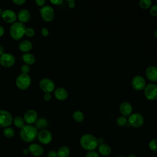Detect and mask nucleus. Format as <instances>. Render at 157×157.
<instances>
[{"mask_svg": "<svg viewBox=\"0 0 157 157\" xmlns=\"http://www.w3.org/2000/svg\"><path fill=\"white\" fill-rule=\"evenodd\" d=\"M80 145L85 150H94L98 146L99 142L97 138L92 134H85L80 139Z\"/></svg>", "mask_w": 157, "mask_h": 157, "instance_id": "nucleus-1", "label": "nucleus"}, {"mask_svg": "<svg viewBox=\"0 0 157 157\" xmlns=\"http://www.w3.org/2000/svg\"><path fill=\"white\" fill-rule=\"evenodd\" d=\"M37 129L31 124H25L20 132L21 139L26 142L33 141L37 136Z\"/></svg>", "mask_w": 157, "mask_h": 157, "instance_id": "nucleus-2", "label": "nucleus"}, {"mask_svg": "<svg viewBox=\"0 0 157 157\" xmlns=\"http://www.w3.org/2000/svg\"><path fill=\"white\" fill-rule=\"evenodd\" d=\"M26 27L23 23L20 22H15L12 23L10 28V34L11 37L15 40H20L25 35Z\"/></svg>", "mask_w": 157, "mask_h": 157, "instance_id": "nucleus-3", "label": "nucleus"}, {"mask_svg": "<svg viewBox=\"0 0 157 157\" xmlns=\"http://www.w3.org/2000/svg\"><path fill=\"white\" fill-rule=\"evenodd\" d=\"M31 83V77L28 74H20L15 80V84L18 88L21 90L28 89Z\"/></svg>", "mask_w": 157, "mask_h": 157, "instance_id": "nucleus-4", "label": "nucleus"}, {"mask_svg": "<svg viewBox=\"0 0 157 157\" xmlns=\"http://www.w3.org/2000/svg\"><path fill=\"white\" fill-rule=\"evenodd\" d=\"M40 16L46 22L52 21L55 17V12L53 7L48 5H44L39 9Z\"/></svg>", "mask_w": 157, "mask_h": 157, "instance_id": "nucleus-5", "label": "nucleus"}, {"mask_svg": "<svg viewBox=\"0 0 157 157\" xmlns=\"http://www.w3.org/2000/svg\"><path fill=\"white\" fill-rule=\"evenodd\" d=\"M13 121L12 114L6 110H0V126L2 128L9 127Z\"/></svg>", "mask_w": 157, "mask_h": 157, "instance_id": "nucleus-6", "label": "nucleus"}, {"mask_svg": "<svg viewBox=\"0 0 157 157\" xmlns=\"http://www.w3.org/2000/svg\"><path fill=\"white\" fill-rule=\"evenodd\" d=\"M128 121L129 124L132 127L139 128L144 124V118L141 114L139 113H134L129 115Z\"/></svg>", "mask_w": 157, "mask_h": 157, "instance_id": "nucleus-7", "label": "nucleus"}, {"mask_svg": "<svg viewBox=\"0 0 157 157\" xmlns=\"http://www.w3.org/2000/svg\"><path fill=\"white\" fill-rule=\"evenodd\" d=\"M144 95L145 98L153 101L157 99V85L154 83H150L145 86L144 88Z\"/></svg>", "mask_w": 157, "mask_h": 157, "instance_id": "nucleus-8", "label": "nucleus"}, {"mask_svg": "<svg viewBox=\"0 0 157 157\" xmlns=\"http://www.w3.org/2000/svg\"><path fill=\"white\" fill-rule=\"evenodd\" d=\"M39 86L45 93H50L54 91L55 84L52 80L48 78H44L41 79L39 82Z\"/></svg>", "mask_w": 157, "mask_h": 157, "instance_id": "nucleus-9", "label": "nucleus"}, {"mask_svg": "<svg viewBox=\"0 0 157 157\" xmlns=\"http://www.w3.org/2000/svg\"><path fill=\"white\" fill-rule=\"evenodd\" d=\"M15 63V56L9 53H4L0 56V64L4 67H10Z\"/></svg>", "mask_w": 157, "mask_h": 157, "instance_id": "nucleus-10", "label": "nucleus"}, {"mask_svg": "<svg viewBox=\"0 0 157 157\" xmlns=\"http://www.w3.org/2000/svg\"><path fill=\"white\" fill-rule=\"evenodd\" d=\"M37 139L40 143L42 144L47 145L51 142L52 140V133L47 129L41 130L37 134Z\"/></svg>", "mask_w": 157, "mask_h": 157, "instance_id": "nucleus-11", "label": "nucleus"}, {"mask_svg": "<svg viewBox=\"0 0 157 157\" xmlns=\"http://www.w3.org/2000/svg\"><path fill=\"white\" fill-rule=\"evenodd\" d=\"M132 88L137 91H140L144 90L146 83L144 78L140 75H136L133 77L131 82Z\"/></svg>", "mask_w": 157, "mask_h": 157, "instance_id": "nucleus-12", "label": "nucleus"}, {"mask_svg": "<svg viewBox=\"0 0 157 157\" xmlns=\"http://www.w3.org/2000/svg\"><path fill=\"white\" fill-rule=\"evenodd\" d=\"M1 17L5 22L7 23H13L17 18V15L11 9H6L3 10Z\"/></svg>", "mask_w": 157, "mask_h": 157, "instance_id": "nucleus-13", "label": "nucleus"}, {"mask_svg": "<svg viewBox=\"0 0 157 157\" xmlns=\"http://www.w3.org/2000/svg\"><path fill=\"white\" fill-rule=\"evenodd\" d=\"M23 119L27 124H32L37 120V113L34 110H28L25 113Z\"/></svg>", "mask_w": 157, "mask_h": 157, "instance_id": "nucleus-14", "label": "nucleus"}, {"mask_svg": "<svg viewBox=\"0 0 157 157\" xmlns=\"http://www.w3.org/2000/svg\"><path fill=\"white\" fill-rule=\"evenodd\" d=\"M146 77L151 82L157 81V67L150 66L145 70Z\"/></svg>", "mask_w": 157, "mask_h": 157, "instance_id": "nucleus-15", "label": "nucleus"}, {"mask_svg": "<svg viewBox=\"0 0 157 157\" xmlns=\"http://www.w3.org/2000/svg\"><path fill=\"white\" fill-rule=\"evenodd\" d=\"M29 151L31 154L34 156H40L44 153V148L39 144H33L29 145Z\"/></svg>", "mask_w": 157, "mask_h": 157, "instance_id": "nucleus-16", "label": "nucleus"}, {"mask_svg": "<svg viewBox=\"0 0 157 157\" xmlns=\"http://www.w3.org/2000/svg\"><path fill=\"white\" fill-rule=\"evenodd\" d=\"M98 153L103 156H108L112 152L110 146L105 143H101L98 146Z\"/></svg>", "mask_w": 157, "mask_h": 157, "instance_id": "nucleus-17", "label": "nucleus"}, {"mask_svg": "<svg viewBox=\"0 0 157 157\" xmlns=\"http://www.w3.org/2000/svg\"><path fill=\"white\" fill-rule=\"evenodd\" d=\"M17 18L20 23H26L29 21L31 18V13L27 9H21L18 12L17 14Z\"/></svg>", "mask_w": 157, "mask_h": 157, "instance_id": "nucleus-18", "label": "nucleus"}, {"mask_svg": "<svg viewBox=\"0 0 157 157\" xmlns=\"http://www.w3.org/2000/svg\"><path fill=\"white\" fill-rule=\"evenodd\" d=\"M120 111L124 117L129 116L132 111L131 104L128 102H123L120 105Z\"/></svg>", "mask_w": 157, "mask_h": 157, "instance_id": "nucleus-19", "label": "nucleus"}, {"mask_svg": "<svg viewBox=\"0 0 157 157\" xmlns=\"http://www.w3.org/2000/svg\"><path fill=\"white\" fill-rule=\"evenodd\" d=\"M54 95L56 99L59 101H64L67 99L68 93L65 88L63 87H58L55 90Z\"/></svg>", "mask_w": 157, "mask_h": 157, "instance_id": "nucleus-20", "label": "nucleus"}, {"mask_svg": "<svg viewBox=\"0 0 157 157\" xmlns=\"http://www.w3.org/2000/svg\"><path fill=\"white\" fill-rule=\"evenodd\" d=\"M33 48L31 42L28 40H23L21 41L18 45V48L20 51L24 53H28Z\"/></svg>", "mask_w": 157, "mask_h": 157, "instance_id": "nucleus-21", "label": "nucleus"}, {"mask_svg": "<svg viewBox=\"0 0 157 157\" xmlns=\"http://www.w3.org/2000/svg\"><path fill=\"white\" fill-rule=\"evenodd\" d=\"M23 61L27 65H32L36 62V57L30 53H25L21 56Z\"/></svg>", "mask_w": 157, "mask_h": 157, "instance_id": "nucleus-22", "label": "nucleus"}, {"mask_svg": "<svg viewBox=\"0 0 157 157\" xmlns=\"http://www.w3.org/2000/svg\"><path fill=\"white\" fill-rule=\"evenodd\" d=\"M56 152L58 157H67L70 154V149L67 146H62Z\"/></svg>", "mask_w": 157, "mask_h": 157, "instance_id": "nucleus-23", "label": "nucleus"}, {"mask_svg": "<svg viewBox=\"0 0 157 157\" xmlns=\"http://www.w3.org/2000/svg\"><path fill=\"white\" fill-rule=\"evenodd\" d=\"M35 125H36V128L38 129H42L44 128H45V127L47 126L48 125V121L47 120L44 118H39L36 120V121L35 122Z\"/></svg>", "mask_w": 157, "mask_h": 157, "instance_id": "nucleus-24", "label": "nucleus"}, {"mask_svg": "<svg viewBox=\"0 0 157 157\" xmlns=\"http://www.w3.org/2000/svg\"><path fill=\"white\" fill-rule=\"evenodd\" d=\"M72 118L76 122L80 123L84 120V114L82 111L76 110L73 113Z\"/></svg>", "mask_w": 157, "mask_h": 157, "instance_id": "nucleus-25", "label": "nucleus"}, {"mask_svg": "<svg viewBox=\"0 0 157 157\" xmlns=\"http://www.w3.org/2000/svg\"><path fill=\"white\" fill-rule=\"evenodd\" d=\"M13 122L14 125L18 128H22L25 124V120L23 119V118L20 117V116H17L13 120Z\"/></svg>", "mask_w": 157, "mask_h": 157, "instance_id": "nucleus-26", "label": "nucleus"}, {"mask_svg": "<svg viewBox=\"0 0 157 157\" xmlns=\"http://www.w3.org/2000/svg\"><path fill=\"white\" fill-rule=\"evenodd\" d=\"M3 134L7 138H12L15 135V131L13 128L10 127L5 128L3 130Z\"/></svg>", "mask_w": 157, "mask_h": 157, "instance_id": "nucleus-27", "label": "nucleus"}, {"mask_svg": "<svg viewBox=\"0 0 157 157\" xmlns=\"http://www.w3.org/2000/svg\"><path fill=\"white\" fill-rule=\"evenodd\" d=\"M116 123L118 126H121V127H123V126H124L127 124L128 120L124 116H120L117 118Z\"/></svg>", "mask_w": 157, "mask_h": 157, "instance_id": "nucleus-28", "label": "nucleus"}, {"mask_svg": "<svg viewBox=\"0 0 157 157\" xmlns=\"http://www.w3.org/2000/svg\"><path fill=\"white\" fill-rule=\"evenodd\" d=\"M152 2L151 0H141L139 2V6L144 9H147L151 6Z\"/></svg>", "mask_w": 157, "mask_h": 157, "instance_id": "nucleus-29", "label": "nucleus"}, {"mask_svg": "<svg viewBox=\"0 0 157 157\" xmlns=\"http://www.w3.org/2000/svg\"><path fill=\"white\" fill-rule=\"evenodd\" d=\"M148 147L152 151H157V139H151L148 143Z\"/></svg>", "mask_w": 157, "mask_h": 157, "instance_id": "nucleus-30", "label": "nucleus"}, {"mask_svg": "<svg viewBox=\"0 0 157 157\" xmlns=\"http://www.w3.org/2000/svg\"><path fill=\"white\" fill-rule=\"evenodd\" d=\"M25 34L29 37H31L34 36L35 34V31L33 28H26Z\"/></svg>", "mask_w": 157, "mask_h": 157, "instance_id": "nucleus-31", "label": "nucleus"}, {"mask_svg": "<svg viewBox=\"0 0 157 157\" xmlns=\"http://www.w3.org/2000/svg\"><path fill=\"white\" fill-rule=\"evenodd\" d=\"M85 157H100V156L98 152L94 150H93V151H89L86 153Z\"/></svg>", "mask_w": 157, "mask_h": 157, "instance_id": "nucleus-32", "label": "nucleus"}, {"mask_svg": "<svg viewBox=\"0 0 157 157\" xmlns=\"http://www.w3.org/2000/svg\"><path fill=\"white\" fill-rule=\"evenodd\" d=\"M150 13L152 16L157 17V4L153 5L150 10Z\"/></svg>", "mask_w": 157, "mask_h": 157, "instance_id": "nucleus-33", "label": "nucleus"}, {"mask_svg": "<svg viewBox=\"0 0 157 157\" xmlns=\"http://www.w3.org/2000/svg\"><path fill=\"white\" fill-rule=\"evenodd\" d=\"M30 71V68L29 66L27 64H23L22 65V66L21 67V71L22 72L23 74H28Z\"/></svg>", "mask_w": 157, "mask_h": 157, "instance_id": "nucleus-34", "label": "nucleus"}, {"mask_svg": "<svg viewBox=\"0 0 157 157\" xmlns=\"http://www.w3.org/2000/svg\"><path fill=\"white\" fill-rule=\"evenodd\" d=\"M41 34H42V35L43 36L47 37V36H48V34H49V31H48V29H47V28L44 27V28H42V29H41Z\"/></svg>", "mask_w": 157, "mask_h": 157, "instance_id": "nucleus-35", "label": "nucleus"}, {"mask_svg": "<svg viewBox=\"0 0 157 157\" xmlns=\"http://www.w3.org/2000/svg\"><path fill=\"white\" fill-rule=\"evenodd\" d=\"M47 157H58L57 152L55 150H50L48 153Z\"/></svg>", "mask_w": 157, "mask_h": 157, "instance_id": "nucleus-36", "label": "nucleus"}, {"mask_svg": "<svg viewBox=\"0 0 157 157\" xmlns=\"http://www.w3.org/2000/svg\"><path fill=\"white\" fill-rule=\"evenodd\" d=\"M35 2L37 6L42 7L44 6V4L45 3V0H36Z\"/></svg>", "mask_w": 157, "mask_h": 157, "instance_id": "nucleus-37", "label": "nucleus"}, {"mask_svg": "<svg viewBox=\"0 0 157 157\" xmlns=\"http://www.w3.org/2000/svg\"><path fill=\"white\" fill-rule=\"evenodd\" d=\"M43 98L45 101H49L52 99V95L50 93H45L44 94Z\"/></svg>", "mask_w": 157, "mask_h": 157, "instance_id": "nucleus-38", "label": "nucleus"}, {"mask_svg": "<svg viewBox=\"0 0 157 157\" xmlns=\"http://www.w3.org/2000/svg\"><path fill=\"white\" fill-rule=\"evenodd\" d=\"M12 2L14 4H15L16 5L20 6V5H22V4H25L26 2V1L25 0H13Z\"/></svg>", "mask_w": 157, "mask_h": 157, "instance_id": "nucleus-39", "label": "nucleus"}, {"mask_svg": "<svg viewBox=\"0 0 157 157\" xmlns=\"http://www.w3.org/2000/svg\"><path fill=\"white\" fill-rule=\"evenodd\" d=\"M50 2L54 5L58 6V5H61L63 2V0H51Z\"/></svg>", "mask_w": 157, "mask_h": 157, "instance_id": "nucleus-40", "label": "nucleus"}, {"mask_svg": "<svg viewBox=\"0 0 157 157\" xmlns=\"http://www.w3.org/2000/svg\"><path fill=\"white\" fill-rule=\"evenodd\" d=\"M75 1H68V6L71 9H73L75 7Z\"/></svg>", "mask_w": 157, "mask_h": 157, "instance_id": "nucleus-41", "label": "nucleus"}, {"mask_svg": "<svg viewBox=\"0 0 157 157\" xmlns=\"http://www.w3.org/2000/svg\"><path fill=\"white\" fill-rule=\"evenodd\" d=\"M5 32V29L4 28V27L1 25H0V37H2Z\"/></svg>", "mask_w": 157, "mask_h": 157, "instance_id": "nucleus-42", "label": "nucleus"}, {"mask_svg": "<svg viewBox=\"0 0 157 157\" xmlns=\"http://www.w3.org/2000/svg\"><path fill=\"white\" fill-rule=\"evenodd\" d=\"M5 48H4V47H3V46H2V45H0V56L1 55H2V54H4L5 52Z\"/></svg>", "mask_w": 157, "mask_h": 157, "instance_id": "nucleus-43", "label": "nucleus"}, {"mask_svg": "<svg viewBox=\"0 0 157 157\" xmlns=\"http://www.w3.org/2000/svg\"><path fill=\"white\" fill-rule=\"evenodd\" d=\"M29 153V149H28V148H24V149L23 150V155H27Z\"/></svg>", "mask_w": 157, "mask_h": 157, "instance_id": "nucleus-44", "label": "nucleus"}, {"mask_svg": "<svg viewBox=\"0 0 157 157\" xmlns=\"http://www.w3.org/2000/svg\"><path fill=\"white\" fill-rule=\"evenodd\" d=\"M154 36H155V38L157 39V29L155 30V33H154Z\"/></svg>", "mask_w": 157, "mask_h": 157, "instance_id": "nucleus-45", "label": "nucleus"}, {"mask_svg": "<svg viewBox=\"0 0 157 157\" xmlns=\"http://www.w3.org/2000/svg\"><path fill=\"white\" fill-rule=\"evenodd\" d=\"M128 157H137V156L135 155H134V154H131V155H128Z\"/></svg>", "mask_w": 157, "mask_h": 157, "instance_id": "nucleus-46", "label": "nucleus"}, {"mask_svg": "<svg viewBox=\"0 0 157 157\" xmlns=\"http://www.w3.org/2000/svg\"><path fill=\"white\" fill-rule=\"evenodd\" d=\"M2 12H3V10H2V9L0 7V16H1V15H2Z\"/></svg>", "mask_w": 157, "mask_h": 157, "instance_id": "nucleus-47", "label": "nucleus"}, {"mask_svg": "<svg viewBox=\"0 0 157 157\" xmlns=\"http://www.w3.org/2000/svg\"><path fill=\"white\" fill-rule=\"evenodd\" d=\"M117 157H124V156H117Z\"/></svg>", "mask_w": 157, "mask_h": 157, "instance_id": "nucleus-48", "label": "nucleus"}, {"mask_svg": "<svg viewBox=\"0 0 157 157\" xmlns=\"http://www.w3.org/2000/svg\"><path fill=\"white\" fill-rule=\"evenodd\" d=\"M156 2H157V1H156Z\"/></svg>", "mask_w": 157, "mask_h": 157, "instance_id": "nucleus-49", "label": "nucleus"}, {"mask_svg": "<svg viewBox=\"0 0 157 157\" xmlns=\"http://www.w3.org/2000/svg\"></svg>", "mask_w": 157, "mask_h": 157, "instance_id": "nucleus-50", "label": "nucleus"}]
</instances>
